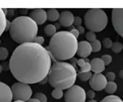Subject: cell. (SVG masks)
Listing matches in <instances>:
<instances>
[{"mask_svg":"<svg viewBox=\"0 0 123 102\" xmlns=\"http://www.w3.org/2000/svg\"><path fill=\"white\" fill-rule=\"evenodd\" d=\"M108 84L107 78L101 73H94L92 75V79H90V86L92 90L100 91L105 90Z\"/></svg>","mask_w":123,"mask_h":102,"instance_id":"9c48e42d","label":"cell"},{"mask_svg":"<svg viewBox=\"0 0 123 102\" xmlns=\"http://www.w3.org/2000/svg\"><path fill=\"white\" fill-rule=\"evenodd\" d=\"M35 98H37L40 102H47V98L46 96L42 92H37L35 94Z\"/></svg>","mask_w":123,"mask_h":102,"instance_id":"484cf974","label":"cell"},{"mask_svg":"<svg viewBox=\"0 0 123 102\" xmlns=\"http://www.w3.org/2000/svg\"><path fill=\"white\" fill-rule=\"evenodd\" d=\"M92 72L94 73H101L105 70V63L101 58H94L91 60Z\"/></svg>","mask_w":123,"mask_h":102,"instance_id":"5bb4252c","label":"cell"},{"mask_svg":"<svg viewBox=\"0 0 123 102\" xmlns=\"http://www.w3.org/2000/svg\"><path fill=\"white\" fill-rule=\"evenodd\" d=\"M86 38H87V40H88V42H93L94 41H96V34L94 32H91V31H89L88 33L86 34Z\"/></svg>","mask_w":123,"mask_h":102,"instance_id":"d4e9b609","label":"cell"},{"mask_svg":"<svg viewBox=\"0 0 123 102\" xmlns=\"http://www.w3.org/2000/svg\"><path fill=\"white\" fill-rule=\"evenodd\" d=\"M81 23H82V19L81 17H79V16H76L75 19H74V24H75L76 27H78V26H81Z\"/></svg>","mask_w":123,"mask_h":102,"instance_id":"1f68e13d","label":"cell"},{"mask_svg":"<svg viewBox=\"0 0 123 102\" xmlns=\"http://www.w3.org/2000/svg\"><path fill=\"white\" fill-rule=\"evenodd\" d=\"M93 74H92V72H79L78 73V78L82 80V81H87L89 79H92V77Z\"/></svg>","mask_w":123,"mask_h":102,"instance_id":"ffe728a7","label":"cell"},{"mask_svg":"<svg viewBox=\"0 0 123 102\" xmlns=\"http://www.w3.org/2000/svg\"><path fill=\"white\" fill-rule=\"evenodd\" d=\"M14 102H25V101H21V100H15Z\"/></svg>","mask_w":123,"mask_h":102,"instance_id":"b9f144b4","label":"cell"},{"mask_svg":"<svg viewBox=\"0 0 123 102\" xmlns=\"http://www.w3.org/2000/svg\"><path fill=\"white\" fill-rule=\"evenodd\" d=\"M91 45L92 48V52H94V53H97L101 49V42L99 40H96L93 42H91Z\"/></svg>","mask_w":123,"mask_h":102,"instance_id":"603a6c76","label":"cell"},{"mask_svg":"<svg viewBox=\"0 0 123 102\" xmlns=\"http://www.w3.org/2000/svg\"><path fill=\"white\" fill-rule=\"evenodd\" d=\"M84 24L91 32H101L108 24L107 14L102 9H89L84 15Z\"/></svg>","mask_w":123,"mask_h":102,"instance_id":"5b68a950","label":"cell"},{"mask_svg":"<svg viewBox=\"0 0 123 102\" xmlns=\"http://www.w3.org/2000/svg\"><path fill=\"white\" fill-rule=\"evenodd\" d=\"M78 45L77 38L71 32L61 31L51 38L49 46L46 50L54 60L62 61L73 58L78 52Z\"/></svg>","mask_w":123,"mask_h":102,"instance_id":"7a4b0ae2","label":"cell"},{"mask_svg":"<svg viewBox=\"0 0 123 102\" xmlns=\"http://www.w3.org/2000/svg\"><path fill=\"white\" fill-rule=\"evenodd\" d=\"M117 90V84L113 81V82H108L107 86L105 88V91L111 95H113Z\"/></svg>","mask_w":123,"mask_h":102,"instance_id":"e0dca14e","label":"cell"},{"mask_svg":"<svg viewBox=\"0 0 123 102\" xmlns=\"http://www.w3.org/2000/svg\"><path fill=\"white\" fill-rule=\"evenodd\" d=\"M111 21L114 30L123 38V8L112 9Z\"/></svg>","mask_w":123,"mask_h":102,"instance_id":"ba28073f","label":"cell"},{"mask_svg":"<svg viewBox=\"0 0 123 102\" xmlns=\"http://www.w3.org/2000/svg\"><path fill=\"white\" fill-rule=\"evenodd\" d=\"M91 71H92V65H91V62H89L87 60V62L82 67H81V72H89Z\"/></svg>","mask_w":123,"mask_h":102,"instance_id":"4316f807","label":"cell"},{"mask_svg":"<svg viewBox=\"0 0 123 102\" xmlns=\"http://www.w3.org/2000/svg\"><path fill=\"white\" fill-rule=\"evenodd\" d=\"M34 42L37 43V44H40V45H42L43 43L44 42V38L43 37V36H37V37L35 39Z\"/></svg>","mask_w":123,"mask_h":102,"instance_id":"4dcf8cb0","label":"cell"},{"mask_svg":"<svg viewBox=\"0 0 123 102\" xmlns=\"http://www.w3.org/2000/svg\"><path fill=\"white\" fill-rule=\"evenodd\" d=\"M12 91L14 94L15 100H21V101H28L31 99L32 96V89L29 84H25L23 82H16L12 86Z\"/></svg>","mask_w":123,"mask_h":102,"instance_id":"8992f818","label":"cell"},{"mask_svg":"<svg viewBox=\"0 0 123 102\" xmlns=\"http://www.w3.org/2000/svg\"><path fill=\"white\" fill-rule=\"evenodd\" d=\"M29 17L33 19L37 24H43L47 20V12L43 9H34L29 13Z\"/></svg>","mask_w":123,"mask_h":102,"instance_id":"8fae6325","label":"cell"},{"mask_svg":"<svg viewBox=\"0 0 123 102\" xmlns=\"http://www.w3.org/2000/svg\"><path fill=\"white\" fill-rule=\"evenodd\" d=\"M52 96H53V98H56V99H60L64 95H63L62 90H61V89H54V90L52 91Z\"/></svg>","mask_w":123,"mask_h":102,"instance_id":"7402d4cb","label":"cell"},{"mask_svg":"<svg viewBox=\"0 0 123 102\" xmlns=\"http://www.w3.org/2000/svg\"><path fill=\"white\" fill-rule=\"evenodd\" d=\"M14 98V94L12 89L7 84L1 82L0 83V102H12Z\"/></svg>","mask_w":123,"mask_h":102,"instance_id":"30bf717a","label":"cell"},{"mask_svg":"<svg viewBox=\"0 0 123 102\" xmlns=\"http://www.w3.org/2000/svg\"><path fill=\"white\" fill-rule=\"evenodd\" d=\"M87 62V60H83V59H80V60H78V62H77V64L79 65L80 67H82L83 65L85 64Z\"/></svg>","mask_w":123,"mask_h":102,"instance_id":"e575fe53","label":"cell"},{"mask_svg":"<svg viewBox=\"0 0 123 102\" xmlns=\"http://www.w3.org/2000/svg\"><path fill=\"white\" fill-rule=\"evenodd\" d=\"M106 78H107V79H108V82H113L116 78L115 73L111 72H108L107 74H106Z\"/></svg>","mask_w":123,"mask_h":102,"instance_id":"f546056e","label":"cell"},{"mask_svg":"<svg viewBox=\"0 0 123 102\" xmlns=\"http://www.w3.org/2000/svg\"><path fill=\"white\" fill-rule=\"evenodd\" d=\"M92 53V48L91 43L88 41H81L79 42V45H78V52L77 54L80 57L82 58H86L88 57L91 53Z\"/></svg>","mask_w":123,"mask_h":102,"instance_id":"4fadbf2b","label":"cell"},{"mask_svg":"<svg viewBox=\"0 0 123 102\" xmlns=\"http://www.w3.org/2000/svg\"><path fill=\"white\" fill-rule=\"evenodd\" d=\"M56 27L54 24H48L44 27V33H45L48 36H54V34H56Z\"/></svg>","mask_w":123,"mask_h":102,"instance_id":"ac0fdd59","label":"cell"},{"mask_svg":"<svg viewBox=\"0 0 123 102\" xmlns=\"http://www.w3.org/2000/svg\"><path fill=\"white\" fill-rule=\"evenodd\" d=\"M70 32H71V33H72V34H73V35H74V36H75L76 38H78V36H79V34H80V33H79V31L77 30L76 28H73V29H72V30L70 31Z\"/></svg>","mask_w":123,"mask_h":102,"instance_id":"836d02e7","label":"cell"},{"mask_svg":"<svg viewBox=\"0 0 123 102\" xmlns=\"http://www.w3.org/2000/svg\"><path fill=\"white\" fill-rule=\"evenodd\" d=\"M102 44H103V46L105 47V48L109 49V48H111L112 47L113 42H112V41L110 39V38H105V39L103 40V42H102Z\"/></svg>","mask_w":123,"mask_h":102,"instance_id":"83f0119b","label":"cell"},{"mask_svg":"<svg viewBox=\"0 0 123 102\" xmlns=\"http://www.w3.org/2000/svg\"><path fill=\"white\" fill-rule=\"evenodd\" d=\"M7 25V20H6V15L4 13V10H0V34L4 33L6 29Z\"/></svg>","mask_w":123,"mask_h":102,"instance_id":"9a60e30c","label":"cell"},{"mask_svg":"<svg viewBox=\"0 0 123 102\" xmlns=\"http://www.w3.org/2000/svg\"><path fill=\"white\" fill-rule=\"evenodd\" d=\"M78 73L71 63L65 61L54 62L48 75L49 84L54 89L68 90L74 86Z\"/></svg>","mask_w":123,"mask_h":102,"instance_id":"3957f363","label":"cell"},{"mask_svg":"<svg viewBox=\"0 0 123 102\" xmlns=\"http://www.w3.org/2000/svg\"><path fill=\"white\" fill-rule=\"evenodd\" d=\"M86 95H87V98H88L93 99V98L95 97V92H94V90H88L86 92Z\"/></svg>","mask_w":123,"mask_h":102,"instance_id":"d6a6232c","label":"cell"},{"mask_svg":"<svg viewBox=\"0 0 123 102\" xmlns=\"http://www.w3.org/2000/svg\"><path fill=\"white\" fill-rule=\"evenodd\" d=\"M88 102H97L96 100H94V99H90Z\"/></svg>","mask_w":123,"mask_h":102,"instance_id":"60d3db41","label":"cell"},{"mask_svg":"<svg viewBox=\"0 0 123 102\" xmlns=\"http://www.w3.org/2000/svg\"><path fill=\"white\" fill-rule=\"evenodd\" d=\"M74 19H75V17L73 15V13L65 10L60 14L59 24L63 27H69L74 24Z\"/></svg>","mask_w":123,"mask_h":102,"instance_id":"7c38bea8","label":"cell"},{"mask_svg":"<svg viewBox=\"0 0 123 102\" xmlns=\"http://www.w3.org/2000/svg\"><path fill=\"white\" fill-rule=\"evenodd\" d=\"M54 25H55V27H56V29H58V28L60 27V25H61V24H54Z\"/></svg>","mask_w":123,"mask_h":102,"instance_id":"ab89813d","label":"cell"},{"mask_svg":"<svg viewBox=\"0 0 123 102\" xmlns=\"http://www.w3.org/2000/svg\"><path fill=\"white\" fill-rule=\"evenodd\" d=\"M38 24L29 16L21 15L11 23L9 34L11 38L19 44L34 42L38 33Z\"/></svg>","mask_w":123,"mask_h":102,"instance_id":"277c9868","label":"cell"},{"mask_svg":"<svg viewBox=\"0 0 123 102\" xmlns=\"http://www.w3.org/2000/svg\"><path fill=\"white\" fill-rule=\"evenodd\" d=\"M76 29L78 31H79V33H80V34H83V33H84L85 31H84V28H83V27L81 26H78V27H76Z\"/></svg>","mask_w":123,"mask_h":102,"instance_id":"d590c367","label":"cell"},{"mask_svg":"<svg viewBox=\"0 0 123 102\" xmlns=\"http://www.w3.org/2000/svg\"><path fill=\"white\" fill-rule=\"evenodd\" d=\"M112 52L115 53H120L123 49V44L121 42H113V44H112Z\"/></svg>","mask_w":123,"mask_h":102,"instance_id":"44dd1931","label":"cell"},{"mask_svg":"<svg viewBox=\"0 0 123 102\" xmlns=\"http://www.w3.org/2000/svg\"><path fill=\"white\" fill-rule=\"evenodd\" d=\"M101 59H102V60L104 61L105 65L111 64V60H112L111 56V55H109V54H105V55H103V56L101 57Z\"/></svg>","mask_w":123,"mask_h":102,"instance_id":"f1b7e54d","label":"cell"},{"mask_svg":"<svg viewBox=\"0 0 123 102\" xmlns=\"http://www.w3.org/2000/svg\"><path fill=\"white\" fill-rule=\"evenodd\" d=\"M100 102H123V100L119 97H118V96L111 95V96L105 97L103 99H101Z\"/></svg>","mask_w":123,"mask_h":102,"instance_id":"d6986e66","label":"cell"},{"mask_svg":"<svg viewBox=\"0 0 123 102\" xmlns=\"http://www.w3.org/2000/svg\"><path fill=\"white\" fill-rule=\"evenodd\" d=\"M119 78L123 79V70H122V71H119Z\"/></svg>","mask_w":123,"mask_h":102,"instance_id":"f35d334b","label":"cell"},{"mask_svg":"<svg viewBox=\"0 0 123 102\" xmlns=\"http://www.w3.org/2000/svg\"><path fill=\"white\" fill-rule=\"evenodd\" d=\"M27 102H40V101H39L37 98H31V99H29Z\"/></svg>","mask_w":123,"mask_h":102,"instance_id":"74e56055","label":"cell"},{"mask_svg":"<svg viewBox=\"0 0 123 102\" xmlns=\"http://www.w3.org/2000/svg\"><path fill=\"white\" fill-rule=\"evenodd\" d=\"M52 59L46 48L35 42L20 44L9 60V70L18 82L35 84L49 75Z\"/></svg>","mask_w":123,"mask_h":102,"instance_id":"6da1fadb","label":"cell"},{"mask_svg":"<svg viewBox=\"0 0 123 102\" xmlns=\"http://www.w3.org/2000/svg\"><path fill=\"white\" fill-rule=\"evenodd\" d=\"M8 56V51L6 48L5 47H1L0 48V60H5Z\"/></svg>","mask_w":123,"mask_h":102,"instance_id":"cb8c5ba5","label":"cell"},{"mask_svg":"<svg viewBox=\"0 0 123 102\" xmlns=\"http://www.w3.org/2000/svg\"><path fill=\"white\" fill-rule=\"evenodd\" d=\"M60 18V14L56 9H48L47 10V19L51 22H54Z\"/></svg>","mask_w":123,"mask_h":102,"instance_id":"2e32d148","label":"cell"},{"mask_svg":"<svg viewBox=\"0 0 123 102\" xmlns=\"http://www.w3.org/2000/svg\"><path fill=\"white\" fill-rule=\"evenodd\" d=\"M87 98L86 91L79 85H74L66 90L64 93L65 102H85Z\"/></svg>","mask_w":123,"mask_h":102,"instance_id":"52a82bcc","label":"cell"},{"mask_svg":"<svg viewBox=\"0 0 123 102\" xmlns=\"http://www.w3.org/2000/svg\"><path fill=\"white\" fill-rule=\"evenodd\" d=\"M47 81H49V79H48V77H46L45 79H43L42 80V81H41V82H40V83H42V84H44L45 83V82H47Z\"/></svg>","mask_w":123,"mask_h":102,"instance_id":"8d00e7d4","label":"cell"}]
</instances>
